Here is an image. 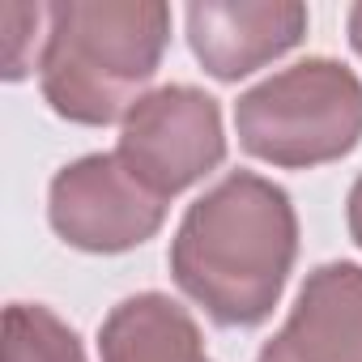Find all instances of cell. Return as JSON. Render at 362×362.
Segmentation results:
<instances>
[{
	"instance_id": "7",
	"label": "cell",
	"mask_w": 362,
	"mask_h": 362,
	"mask_svg": "<svg viewBox=\"0 0 362 362\" xmlns=\"http://www.w3.org/2000/svg\"><path fill=\"white\" fill-rule=\"evenodd\" d=\"M307 30L303 5H192L188 9V39L201 64L235 81L264 60L290 52Z\"/></svg>"
},
{
	"instance_id": "9",
	"label": "cell",
	"mask_w": 362,
	"mask_h": 362,
	"mask_svg": "<svg viewBox=\"0 0 362 362\" xmlns=\"http://www.w3.org/2000/svg\"><path fill=\"white\" fill-rule=\"evenodd\" d=\"M5 362H86L77 332L47 307L13 303L5 311Z\"/></svg>"
},
{
	"instance_id": "3",
	"label": "cell",
	"mask_w": 362,
	"mask_h": 362,
	"mask_svg": "<svg viewBox=\"0 0 362 362\" xmlns=\"http://www.w3.org/2000/svg\"><path fill=\"white\" fill-rule=\"evenodd\" d=\"M239 141L273 166H320L345 158L362 136V81L337 60H303L235 107Z\"/></svg>"
},
{
	"instance_id": "8",
	"label": "cell",
	"mask_w": 362,
	"mask_h": 362,
	"mask_svg": "<svg viewBox=\"0 0 362 362\" xmlns=\"http://www.w3.org/2000/svg\"><path fill=\"white\" fill-rule=\"evenodd\" d=\"M98 354L103 362H209L192 315L166 294L124 298L98 332Z\"/></svg>"
},
{
	"instance_id": "5",
	"label": "cell",
	"mask_w": 362,
	"mask_h": 362,
	"mask_svg": "<svg viewBox=\"0 0 362 362\" xmlns=\"http://www.w3.org/2000/svg\"><path fill=\"white\" fill-rule=\"evenodd\" d=\"M166 218V201L149 192L119 153H90L64 166L52 184V226L86 252H128Z\"/></svg>"
},
{
	"instance_id": "1",
	"label": "cell",
	"mask_w": 362,
	"mask_h": 362,
	"mask_svg": "<svg viewBox=\"0 0 362 362\" xmlns=\"http://www.w3.org/2000/svg\"><path fill=\"white\" fill-rule=\"evenodd\" d=\"M298 222L290 197L252 170H235L201 197L170 243V273L218 324H260L290 277Z\"/></svg>"
},
{
	"instance_id": "11",
	"label": "cell",
	"mask_w": 362,
	"mask_h": 362,
	"mask_svg": "<svg viewBox=\"0 0 362 362\" xmlns=\"http://www.w3.org/2000/svg\"><path fill=\"white\" fill-rule=\"evenodd\" d=\"M349 43H354V52L362 56V5L349 9Z\"/></svg>"
},
{
	"instance_id": "2",
	"label": "cell",
	"mask_w": 362,
	"mask_h": 362,
	"mask_svg": "<svg viewBox=\"0 0 362 362\" xmlns=\"http://www.w3.org/2000/svg\"><path fill=\"white\" fill-rule=\"evenodd\" d=\"M166 5H52L39 56L47 103L77 124L132 111L166 52Z\"/></svg>"
},
{
	"instance_id": "4",
	"label": "cell",
	"mask_w": 362,
	"mask_h": 362,
	"mask_svg": "<svg viewBox=\"0 0 362 362\" xmlns=\"http://www.w3.org/2000/svg\"><path fill=\"white\" fill-rule=\"evenodd\" d=\"M115 153L149 192L170 201L226 153L218 103L192 86H166L128 111Z\"/></svg>"
},
{
	"instance_id": "6",
	"label": "cell",
	"mask_w": 362,
	"mask_h": 362,
	"mask_svg": "<svg viewBox=\"0 0 362 362\" xmlns=\"http://www.w3.org/2000/svg\"><path fill=\"white\" fill-rule=\"evenodd\" d=\"M256 362H362V269H315L286 328L260 349Z\"/></svg>"
},
{
	"instance_id": "10",
	"label": "cell",
	"mask_w": 362,
	"mask_h": 362,
	"mask_svg": "<svg viewBox=\"0 0 362 362\" xmlns=\"http://www.w3.org/2000/svg\"><path fill=\"white\" fill-rule=\"evenodd\" d=\"M349 235H354V243L362 247V179H358L354 192H349Z\"/></svg>"
}]
</instances>
